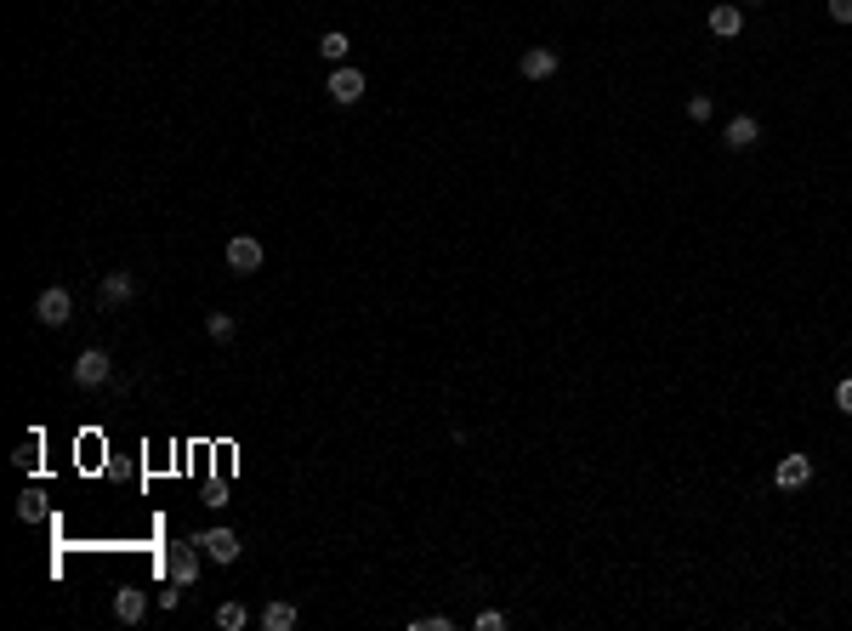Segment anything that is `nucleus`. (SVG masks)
Instances as JSON below:
<instances>
[{
	"instance_id": "ddd939ff",
	"label": "nucleus",
	"mask_w": 852,
	"mask_h": 631,
	"mask_svg": "<svg viewBox=\"0 0 852 631\" xmlns=\"http://www.w3.org/2000/svg\"><path fill=\"white\" fill-rule=\"evenodd\" d=\"M296 626V603H268L261 609V631H290Z\"/></svg>"
},
{
	"instance_id": "f8f14e48",
	"label": "nucleus",
	"mask_w": 852,
	"mask_h": 631,
	"mask_svg": "<svg viewBox=\"0 0 852 631\" xmlns=\"http://www.w3.org/2000/svg\"><path fill=\"white\" fill-rule=\"evenodd\" d=\"M705 23H710V35L733 40L739 29H745V12H739V6H710V18H705Z\"/></svg>"
},
{
	"instance_id": "6e6552de",
	"label": "nucleus",
	"mask_w": 852,
	"mask_h": 631,
	"mask_svg": "<svg viewBox=\"0 0 852 631\" xmlns=\"http://www.w3.org/2000/svg\"><path fill=\"white\" fill-rule=\"evenodd\" d=\"M227 268H234V273H256L261 268V239H251V234L227 239Z\"/></svg>"
},
{
	"instance_id": "7ed1b4c3",
	"label": "nucleus",
	"mask_w": 852,
	"mask_h": 631,
	"mask_svg": "<svg viewBox=\"0 0 852 631\" xmlns=\"http://www.w3.org/2000/svg\"><path fill=\"white\" fill-rule=\"evenodd\" d=\"M35 319H40V325H45V330H63V325H69V319H74V296H69V290H63V285H52V290H40V302H35Z\"/></svg>"
},
{
	"instance_id": "412c9836",
	"label": "nucleus",
	"mask_w": 852,
	"mask_h": 631,
	"mask_svg": "<svg viewBox=\"0 0 852 631\" xmlns=\"http://www.w3.org/2000/svg\"><path fill=\"white\" fill-rule=\"evenodd\" d=\"M35 455H40V438H23V450H18V467H35Z\"/></svg>"
},
{
	"instance_id": "dca6fc26",
	"label": "nucleus",
	"mask_w": 852,
	"mask_h": 631,
	"mask_svg": "<svg viewBox=\"0 0 852 631\" xmlns=\"http://www.w3.org/2000/svg\"><path fill=\"white\" fill-rule=\"evenodd\" d=\"M205 336L211 342H234V313H205Z\"/></svg>"
},
{
	"instance_id": "6ab92c4d",
	"label": "nucleus",
	"mask_w": 852,
	"mask_h": 631,
	"mask_svg": "<svg viewBox=\"0 0 852 631\" xmlns=\"http://www.w3.org/2000/svg\"><path fill=\"white\" fill-rule=\"evenodd\" d=\"M415 631H449V614H421V620H409Z\"/></svg>"
},
{
	"instance_id": "4468645a",
	"label": "nucleus",
	"mask_w": 852,
	"mask_h": 631,
	"mask_svg": "<svg viewBox=\"0 0 852 631\" xmlns=\"http://www.w3.org/2000/svg\"><path fill=\"white\" fill-rule=\"evenodd\" d=\"M318 52H324V57H330V63H347V52H352V40H347V35H341V29H330V35H324V40H318Z\"/></svg>"
},
{
	"instance_id": "f03ea898",
	"label": "nucleus",
	"mask_w": 852,
	"mask_h": 631,
	"mask_svg": "<svg viewBox=\"0 0 852 631\" xmlns=\"http://www.w3.org/2000/svg\"><path fill=\"white\" fill-rule=\"evenodd\" d=\"M199 552L194 541H177V546H165V558H160V569H165V580H177V586H194L199 580Z\"/></svg>"
},
{
	"instance_id": "39448f33",
	"label": "nucleus",
	"mask_w": 852,
	"mask_h": 631,
	"mask_svg": "<svg viewBox=\"0 0 852 631\" xmlns=\"http://www.w3.org/2000/svg\"><path fill=\"white\" fill-rule=\"evenodd\" d=\"M722 143L739 148V154L756 148V143H762V120H756V114H733V120H727V131H722Z\"/></svg>"
},
{
	"instance_id": "2eb2a0df",
	"label": "nucleus",
	"mask_w": 852,
	"mask_h": 631,
	"mask_svg": "<svg viewBox=\"0 0 852 631\" xmlns=\"http://www.w3.org/2000/svg\"><path fill=\"white\" fill-rule=\"evenodd\" d=\"M244 620H251V609H244V603H222V609H216V626H222V631H244Z\"/></svg>"
},
{
	"instance_id": "f3484780",
	"label": "nucleus",
	"mask_w": 852,
	"mask_h": 631,
	"mask_svg": "<svg viewBox=\"0 0 852 631\" xmlns=\"http://www.w3.org/2000/svg\"><path fill=\"white\" fill-rule=\"evenodd\" d=\"M477 631H506V614L500 609H484V614H477Z\"/></svg>"
},
{
	"instance_id": "9d476101",
	"label": "nucleus",
	"mask_w": 852,
	"mask_h": 631,
	"mask_svg": "<svg viewBox=\"0 0 852 631\" xmlns=\"http://www.w3.org/2000/svg\"><path fill=\"white\" fill-rule=\"evenodd\" d=\"M773 484H779V489H807L813 484V461L807 455H784L779 472H773Z\"/></svg>"
},
{
	"instance_id": "f257e3e1",
	"label": "nucleus",
	"mask_w": 852,
	"mask_h": 631,
	"mask_svg": "<svg viewBox=\"0 0 852 631\" xmlns=\"http://www.w3.org/2000/svg\"><path fill=\"white\" fill-rule=\"evenodd\" d=\"M69 381L74 387H108V381H114V359H108L103 347H86L80 359L69 364Z\"/></svg>"
},
{
	"instance_id": "4be33fe9",
	"label": "nucleus",
	"mask_w": 852,
	"mask_h": 631,
	"mask_svg": "<svg viewBox=\"0 0 852 631\" xmlns=\"http://www.w3.org/2000/svg\"><path fill=\"white\" fill-rule=\"evenodd\" d=\"M830 18L835 23H852V0H830Z\"/></svg>"
},
{
	"instance_id": "9b49d317",
	"label": "nucleus",
	"mask_w": 852,
	"mask_h": 631,
	"mask_svg": "<svg viewBox=\"0 0 852 631\" xmlns=\"http://www.w3.org/2000/svg\"><path fill=\"white\" fill-rule=\"evenodd\" d=\"M143 614H148L143 586H120V592H114V620H120V626H136Z\"/></svg>"
},
{
	"instance_id": "b1692460",
	"label": "nucleus",
	"mask_w": 852,
	"mask_h": 631,
	"mask_svg": "<svg viewBox=\"0 0 852 631\" xmlns=\"http://www.w3.org/2000/svg\"><path fill=\"white\" fill-rule=\"evenodd\" d=\"M750 6H762V0H750Z\"/></svg>"
},
{
	"instance_id": "1a4fd4ad",
	"label": "nucleus",
	"mask_w": 852,
	"mask_h": 631,
	"mask_svg": "<svg viewBox=\"0 0 852 631\" xmlns=\"http://www.w3.org/2000/svg\"><path fill=\"white\" fill-rule=\"evenodd\" d=\"M517 69H523V80H551V74H557V52H551V46H529V52L517 57Z\"/></svg>"
},
{
	"instance_id": "0eeeda50",
	"label": "nucleus",
	"mask_w": 852,
	"mask_h": 631,
	"mask_svg": "<svg viewBox=\"0 0 852 631\" xmlns=\"http://www.w3.org/2000/svg\"><path fill=\"white\" fill-rule=\"evenodd\" d=\"M131 296H136V279H131V273H103V290H97L103 313H114V307H126Z\"/></svg>"
},
{
	"instance_id": "423d86ee",
	"label": "nucleus",
	"mask_w": 852,
	"mask_h": 631,
	"mask_svg": "<svg viewBox=\"0 0 852 631\" xmlns=\"http://www.w3.org/2000/svg\"><path fill=\"white\" fill-rule=\"evenodd\" d=\"M330 97L341 103V109H352V103L364 97V74L347 69V63H335V74H330Z\"/></svg>"
},
{
	"instance_id": "5701e85b",
	"label": "nucleus",
	"mask_w": 852,
	"mask_h": 631,
	"mask_svg": "<svg viewBox=\"0 0 852 631\" xmlns=\"http://www.w3.org/2000/svg\"><path fill=\"white\" fill-rule=\"evenodd\" d=\"M835 404H841V410H847V415H852V376H847V381H841V387H835Z\"/></svg>"
},
{
	"instance_id": "20e7f679",
	"label": "nucleus",
	"mask_w": 852,
	"mask_h": 631,
	"mask_svg": "<svg viewBox=\"0 0 852 631\" xmlns=\"http://www.w3.org/2000/svg\"><path fill=\"white\" fill-rule=\"evenodd\" d=\"M194 546L205 552V558H216V563H234V558H239V535H234V529H199Z\"/></svg>"
},
{
	"instance_id": "aec40b11",
	"label": "nucleus",
	"mask_w": 852,
	"mask_h": 631,
	"mask_svg": "<svg viewBox=\"0 0 852 631\" xmlns=\"http://www.w3.org/2000/svg\"><path fill=\"white\" fill-rule=\"evenodd\" d=\"M688 120H710V97L699 91V97H688Z\"/></svg>"
},
{
	"instance_id": "a211bd4d",
	"label": "nucleus",
	"mask_w": 852,
	"mask_h": 631,
	"mask_svg": "<svg viewBox=\"0 0 852 631\" xmlns=\"http://www.w3.org/2000/svg\"><path fill=\"white\" fill-rule=\"evenodd\" d=\"M18 518H23V523H35V518H40V495H35V489H29V495L18 501Z\"/></svg>"
}]
</instances>
